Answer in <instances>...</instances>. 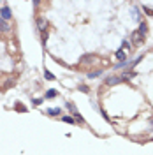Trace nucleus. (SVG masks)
<instances>
[{"label":"nucleus","instance_id":"f257e3e1","mask_svg":"<svg viewBox=\"0 0 153 155\" xmlns=\"http://www.w3.org/2000/svg\"><path fill=\"white\" fill-rule=\"evenodd\" d=\"M11 16H12V11H11V9H9V5H4V7H2V9H0V18H2V19H5V21H7V19H9V18H11Z\"/></svg>","mask_w":153,"mask_h":155},{"label":"nucleus","instance_id":"f03ea898","mask_svg":"<svg viewBox=\"0 0 153 155\" xmlns=\"http://www.w3.org/2000/svg\"><path fill=\"white\" fill-rule=\"evenodd\" d=\"M115 56H116V60H118V62H125V60H129V56H127L125 49H118V51L115 53Z\"/></svg>","mask_w":153,"mask_h":155},{"label":"nucleus","instance_id":"7ed1b4c3","mask_svg":"<svg viewBox=\"0 0 153 155\" xmlns=\"http://www.w3.org/2000/svg\"><path fill=\"white\" fill-rule=\"evenodd\" d=\"M37 28L42 32V30H46L48 28V19L46 18H37Z\"/></svg>","mask_w":153,"mask_h":155},{"label":"nucleus","instance_id":"20e7f679","mask_svg":"<svg viewBox=\"0 0 153 155\" xmlns=\"http://www.w3.org/2000/svg\"><path fill=\"white\" fill-rule=\"evenodd\" d=\"M120 81H122V78H120V76H109V78L106 79V83H107L109 86H113V85H118Z\"/></svg>","mask_w":153,"mask_h":155},{"label":"nucleus","instance_id":"39448f33","mask_svg":"<svg viewBox=\"0 0 153 155\" xmlns=\"http://www.w3.org/2000/svg\"><path fill=\"white\" fill-rule=\"evenodd\" d=\"M130 39H132V42H134V46H137V44H139V42H141V41H143V35H141V34H139V32H134V34H132V37H130Z\"/></svg>","mask_w":153,"mask_h":155},{"label":"nucleus","instance_id":"423d86ee","mask_svg":"<svg viewBox=\"0 0 153 155\" xmlns=\"http://www.w3.org/2000/svg\"><path fill=\"white\" fill-rule=\"evenodd\" d=\"M132 19L137 21V23H141V14H139V9H137V7L132 9Z\"/></svg>","mask_w":153,"mask_h":155},{"label":"nucleus","instance_id":"0eeeda50","mask_svg":"<svg viewBox=\"0 0 153 155\" xmlns=\"http://www.w3.org/2000/svg\"><path fill=\"white\" fill-rule=\"evenodd\" d=\"M9 28H11V26H9V23H7L5 19H2V18H0V32H9Z\"/></svg>","mask_w":153,"mask_h":155},{"label":"nucleus","instance_id":"6e6552de","mask_svg":"<svg viewBox=\"0 0 153 155\" xmlns=\"http://www.w3.org/2000/svg\"><path fill=\"white\" fill-rule=\"evenodd\" d=\"M137 32H139L141 35H144V34L148 32V25H146L144 21H141V23H139V30H137Z\"/></svg>","mask_w":153,"mask_h":155},{"label":"nucleus","instance_id":"1a4fd4ad","mask_svg":"<svg viewBox=\"0 0 153 155\" xmlns=\"http://www.w3.org/2000/svg\"><path fill=\"white\" fill-rule=\"evenodd\" d=\"M56 95H58V92H56L55 88H49V90L46 92V99H55Z\"/></svg>","mask_w":153,"mask_h":155},{"label":"nucleus","instance_id":"9d476101","mask_svg":"<svg viewBox=\"0 0 153 155\" xmlns=\"http://www.w3.org/2000/svg\"><path fill=\"white\" fill-rule=\"evenodd\" d=\"M48 115H49V116H58V115H60V109H58V108H49V109H48Z\"/></svg>","mask_w":153,"mask_h":155},{"label":"nucleus","instance_id":"9b49d317","mask_svg":"<svg viewBox=\"0 0 153 155\" xmlns=\"http://www.w3.org/2000/svg\"><path fill=\"white\" fill-rule=\"evenodd\" d=\"M99 76H102V71L99 69V71H93V72H88V78H99Z\"/></svg>","mask_w":153,"mask_h":155},{"label":"nucleus","instance_id":"f8f14e48","mask_svg":"<svg viewBox=\"0 0 153 155\" xmlns=\"http://www.w3.org/2000/svg\"><path fill=\"white\" fill-rule=\"evenodd\" d=\"M129 64H130V62H129V60H125V62H118V64H116V65H115V67H113V69H120V67H127V65H129Z\"/></svg>","mask_w":153,"mask_h":155},{"label":"nucleus","instance_id":"ddd939ff","mask_svg":"<svg viewBox=\"0 0 153 155\" xmlns=\"http://www.w3.org/2000/svg\"><path fill=\"white\" fill-rule=\"evenodd\" d=\"M63 122H65V124H70V125H74V124H76V120H74L72 116H63Z\"/></svg>","mask_w":153,"mask_h":155},{"label":"nucleus","instance_id":"4468645a","mask_svg":"<svg viewBox=\"0 0 153 155\" xmlns=\"http://www.w3.org/2000/svg\"><path fill=\"white\" fill-rule=\"evenodd\" d=\"M44 78H46V79H49V81H51V79H55V76H53L49 71H44Z\"/></svg>","mask_w":153,"mask_h":155},{"label":"nucleus","instance_id":"2eb2a0df","mask_svg":"<svg viewBox=\"0 0 153 155\" xmlns=\"http://www.w3.org/2000/svg\"><path fill=\"white\" fill-rule=\"evenodd\" d=\"M41 102H42V99H33V101H32V104H33V106H39Z\"/></svg>","mask_w":153,"mask_h":155},{"label":"nucleus","instance_id":"dca6fc26","mask_svg":"<svg viewBox=\"0 0 153 155\" xmlns=\"http://www.w3.org/2000/svg\"><path fill=\"white\" fill-rule=\"evenodd\" d=\"M144 11H146V14H150V16H153V11H150L148 7H144Z\"/></svg>","mask_w":153,"mask_h":155}]
</instances>
